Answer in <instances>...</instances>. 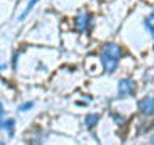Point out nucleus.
Listing matches in <instances>:
<instances>
[{"label":"nucleus","mask_w":154,"mask_h":145,"mask_svg":"<svg viewBox=\"0 0 154 145\" xmlns=\"http://www.w3.org/2000/svg\"><path fill=\"white\" fill-rule=\"evenodd\" d=\"M124 56V50L119 44L108 42L101 47V66L106 72H114L117 68L120 58Z\"/></svg>","instance_id":"f257e3e1"},{"label":"nucleus","mask_w":154,"mask_h":145,"mask_svg":"<svg viewBox=\"0 0 154 145\" xmlns=\"http://www.w3.org/2000/svg\"><path fill=\"white\" fill-rule=\"evenodd\" d=\"M98 121H100V116L98 114H88L85 118V124H87V127H93Z\"/></svg>","instance_id":"0eeeda50"},{"label":"nucleus","mask_w":154,"mask_h":145,"mask_svg":"<svg viewBox=\"0 0 154 145\" xmlns=\"http://www.w3.org/2000/svg\"><path fill=\"white\" fill-rule=\"evenodd\" d=\"M74 27L77 32H88L93 27V16L91 13L87 11H80L74 19Z\"/></svg>","instance_id":"f03ea898"},{"label":"nucleus","mask_w":154,"mask_h":145,"mask_svg":"<svg viewBox=\"0 0 154 145\" xmlns=\"http://www.w3.org/2000/svg\"><path fill=\"white\" fill-rule=\"evenodd\" d=\"M2 145H5V143H3V142H2Z\"/></svg>","instance_id":"9d476101"},{"label":"nucleus","mask_w":154,"mask_h":145,"mask_svg":"<svg viewBox=\"0 0 154 145\" xmlns=\"http://www.w3.org/2000/svg\"><path fill=\"white\" fill-rule=\"evenodd\" d=\"M144 27L148 29V32L151 34V37L154 39V11L149 13L146 18H144Z\"/></svg>","instance_id":"39448f33"},{"label":"nucleus","mask_w":154,"mask_h":145,"mask_svg":"<svg viewBox=\"0 0 154 145\" xmlns=\"http://www.w3.org/2000/svg\"><path fill=\"white\" fill-rule=\"evenodd\" d=\"M37 2H38V0H31V2L27 3V7H26V10H24V13L21 14V16H19V19H24V18H26L27 14L31 13V10H32L34 7H35V3H37Z\"/></svg>","instance_id":"6e6552de"},{"label":"nucleus","mask_w":154,"mask_h":145,"mask_svg":"<svg viewBox=\"0 0 154 145\" xmlns=\"http://www.w3.org/2000/svg\"><path fill=\"white\" fill-rule=\"evenodd\" d=\"M29 108H32V103H26V105H23L19 110H21V111H26V110H29Z\"/></svg>","instance_id":"1a4fd4ad"},{"label":"nucleus","mask_w":154,"mask_h":145,"mask_svg":"<svg viewBox=\"0 0 154 145\" xmlns=\"http://www.w3.org/2000/svg\"><path fill=\"white\" fill-rule=\"evenodd\" d=\"M2 127L8 130V135L10 137H13L14 134V119H7V121H2Z\"/></svg>","instance_id":"423d86ee"},{"label":"nucleus","mask_w":154,"mask_h":145,"mask_svg":"<svg viewBox=\"0 0 154 145\" xmlns=\"http://www.w3.org/2000/svg\"><path fill=\"white\" fill-rule=\"evenodd\" d=\"M138 108L144 114H154V97H144L140 100Z\"/></svg>","instance_id":"20e7f679"},{"label":"nucleus","mask_w":154,"mask_h":145,"mask_svg":"<svg viewBox=\"0 0 154 145\" xmlns=\"http://www.w3.org/2000/svg\"><path fill=\"white\" fill-rule=\"evenodd\" d=\"M135 81L132 79V77H124V79L119 81V95L124 97V95H130L133 94L135 90Z\"/></svg>","instance_id":"7ed1b4c3"}]
</instances>
